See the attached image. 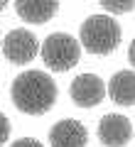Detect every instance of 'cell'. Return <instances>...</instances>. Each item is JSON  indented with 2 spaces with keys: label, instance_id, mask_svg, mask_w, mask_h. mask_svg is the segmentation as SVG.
<instances>
[{
  "label": "cell",
  "instance_id": "cell-7",
  "mask_svg": "<svg viewBox=\"0 0 135 147\" xmlns=\"http://www.w3.org/2000/svg\"><path fill=\"white\" fill-rule=\"evenodd\" d=\"M86 145H88V130L76 118L59 120L49 130V147H86Z\"/></svg>",
  "mask_w": 135,
  "mask_h": 147
},
{
  "label": "cell",
  "instance_id": "cell-13",
  "mask_svg": "<svg viewBox=\"0 0 135 147\" xmlns=\"http://www.w3.org/2000/svg\"><path fill=\"white\" fill-rule=\"evenodd\" d=\"M128 59H130V64L135 66V39L130 42V47H128Z\"/></svg>",
  "mask_w": 135,
  "mask_h": 147
},
{
  "label": "cell",
  "instance_id": "cell-2",
  "mask_svg": "<svg viewBox=\"0 0 135 147\" xmlns=\"http://www.w3.org/2000/svg\"><path fill=\"white\" fill-rule=\"evenodd\" d=\"M79 39H81L83 49H88L91 54L106 57V54L115 52L120 44V25L108 15H91L88 20L81 22Z\"/></svg>",
  "mask_w": 135,
  "mask_h": 147
},
{
  "label": "cell",
  "instance_id": "cell-10",
  "mask_svg": "<svg viewBox=\"0 0 135 147\" xmlns=\"http://www.w3.org/2000/svg\"><path fill=\"white\" fill-rule=\"evenodd\" d=\"M101 7L113 15H125V12L135 10V3L133 0H101Z\"/></svg>",
  "mask_w": 135,
  "mask_h": 147
},
{
  "label": "cell",
  "instance_id": "cell-14",
  "mask_svg": "<svg viewBox=\"0 0 135 147\" xmlns=\"http://www.w3.org/2000/svg\"><path fill=\"white\" fill-rule=\"evenodd\" d=\"M5 7H7V3H5V0H0V12L5 10Z\"/></svg>",
  "mask_w": 135,
  "mask_h": 147
},
{
  "label": "cell",
  "instance_id": "cell-9",
  "mask_svg": "<svg viewBox=\"0 0 135 147\" xmlns=\"http://www.w3.org/2000/svg\"><path fill=\"white\" fill-rule=\"evenodd\" d=\"M108 96L118 105H135V71H118L108 81Z\"/></svg>",
  "mask_w": 135,
  "mask_h": 147
},
{
  "label": "cell",
  "instance_id": "cell-6",
  "mask_svg": "<svg viewBox=\"0 0 135 147\" xmlns=\"http://www.w3.org/2000/svg\"><path fill=\"white\" fill-rule=\"evenodd\" d=\"M69 93H71V100L79 108H94L106 98V84L96 74H79L71 81Z\"/></svg>",
  "mask_w": 135,
  "mask_h": 147
},
{
  "label": "cell",
  "instance_id": "cell-8",
  "mask_svg": "<svg viewBox=\"0 0 135 147\" xmlns=\"http://www.w3.org/2000/svg\"><path fill=\"white\" fill-rule=\"evenodd\" d=\"M15 12L30 25H44L59 12L57 0H15Z\"/></svg>",
  "mask_w": 135,
  "mask_h": 147
},
{
  "label": "cell",
  "instance_id": "cell-11",
  "mask_svg": "<svg viewBox=\"0 0 135 147\" xmlns=\"http://www.w3.org/2000/svg\"><path fill=\"white\" fill-rule=\"evenodd\" d=\"M10 130H12V127H10V120H7V118L0 113V147L10 140Z\"/></svg>",
  "mask_w": 135,
  "mask_h": 147
},
{
  "label": "cell",
  "instance_id": "cell-1",
  "mask_svg": "<svg viewBox=\"0 0 135 147\" xmlns=\"http://www.w3.org/2000/svg\"><path fill=\"white\" fill-rule=\"evenodd\" d=\"M10 91L15 108L25 115H44L57 103V84L47 71H22Z\"/></svg>",
  "mask_w": 135,
  "mask_h": 147
},
{
  "label": "cell",
  "instance_id": "cell-12",
  "mask_svg": "<svg viewBox=\"0 0 135 147\" xmlns=\"http://www.w3.org/2000/svg\"><path fill=\"white\" fill-rule=\"evenodd\" d=\"M10 147H44L39 140H35V137H20V140H15Z\"/></svg>",
  "mask_w": 135,
  "mask_h": 147
},
{
  "label": "cell",
  "instance_id": "cell-5",
  "mask_svg": "<svg viewBox=\"0 0 135 147\" xmlns=\"http://www.w3.org/2000/svg\"><path fill=\"white\" fill-rule=\"evenodd\" d=\"M133 123L120 113H108L98 123V140L103 147H125L133 140Z\"/></svg>",
  "mask_w": 135,
  "mask_h": 147
},
{
  "label": "cell",
  "instance_id": "cell-3",
  "mask_svg": "<svg viewBox=\"0 0 135 147\" xmlns=\"http://www.w3.org/2000/svg\"><path fill=\"white\" fill-rule=\"evenodd\" d=\"M42 59L47 64V69L52 71H69L79 64L81 59V44L66 32H54L44 39V44L39 47Z\"/></svg>",
  "mask_w": 135,
  "mask_h": 147
},
{
  "label": "cell",
  "instance_id": "cell-4",
  "mask_svg": "<svg viewBox=\"0 0 135 147\" xmlns=\"http://www.w3.org/2000/svg\"><path fill=\"white\" fill-rule=\"evenodd\" d=\"M3 54H5L7 61L17 64V66H25L32 59L39 54V42H37L35 32L30 30H12L10 34L3 39Z\"/></svg>",
  "mask_w": 135,
  "mask_h": 147
}]
</instances>
